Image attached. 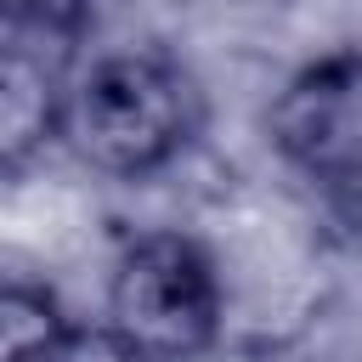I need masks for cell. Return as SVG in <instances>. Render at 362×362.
I'll return each instance as SVG.
<instances>
[{"label": "cell", "mask_w": 362, "mask_h": 362, "mask_svg": "<svg viewBox=\"0 0 362 362\" xmlns=\"http://www.w3.org/2000/svg\"><path fill=\"white\" fill-rule=\"evenodd\" d=\"M204 102L192 74L147 45H119L90 57L62 90L68 153L107 181L164 175L198 136Z\"/></svg>", "instance_id": "obj_1"}, {"label": "cell", "mask_w": 362, "mask_h": 362, "mask_svg": "<svg viewBox=\"0 0 362 362\" xmlns=\"http://www.w3.org/2000/svg\"><path fill=\"white\" fill-rule=\"evenodd\" d=\"M102 322L141 362L209 356L226 322V283H221L215 255L181 226L136 232L113 255Z\"/></svg>", "instance_id": "obj_2"}, {"label": "cell", "mask_w": 362, "mask_h": 362, "mask_svg": "<svg viewBox=\"0 0 362 362\" xmlns=\"http://www.w3.org/2000/svg\"><path fill=\"white\" fill-rule=\"evenodd\" d=\"M266 141L328 204L362 209V51L294 68L266 107Z\"/></svg>", "instance_id": "obj_3"}, {"label": "cell", "mask_w": 362, "mask_h": 362, "mask_svg": "<svg viewBox=\"0 0 362 362\" xmlns=\"http://www.w3.org/2000/svg\"><path fill=\"white\" fill-rule=\"evenodd\" d=\"M62 90L68 79L45 62V51L0 40V175L28 170L62 141Z\"/></svg>", "instance_id": "obj_4"}, {"label": "cell", "mask_w": 362, "mask_h": 362, "mask_svg": "<svg viewBox=\"0 0 362 362\" xmlns=\"http://www.w3.org/2000/svg\"><path fill=\"white\" fill-rule=\"evenodd\" d=\"M68 322L74 317L62 311L51 283L23 277V272H0V362H28Z\"/></svg>", "instance_id": "obj_5"}, {"label": "cell", "mask_w": 362, "mask_h": 362, "mask_svg": "<svg viewBox=\"0 0 362 362\" xmlns=\"http://www.w3.org/2000/svg\"><path fill=\"white\" fill-rule=\"evenodd\" d=\"M96 0H0V23L17 34H45V40H79L90 23Z\"/></svg>", "instance_id": "obj_6"}, {"label": "cell", "mask_w": 362, "mask_h": 362, "mask_svg": "<svg viewBox=\"0 0 362 362\" xmlns=\"http://www.w3.org/2000/svg\"><path fill=\"white\" fill-rule=\"evenodd\" d=\"M28 362H141L107 322H68L57 339H45Z\"/></svg>", "instance_id": "obj_7"}]
</instances>
